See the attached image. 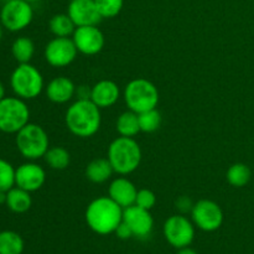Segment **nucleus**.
Listing matches in <instances>:
<instances>
[{
  "label": "nucleus",
  "instance_id": "obj_1",
  "mask_svg": "<svg viewBox=\"0 0 254 254\" xmlns=\"http://www.w3.org/2000/svg\"><path fill=\"white\" fill-rule=\"evenodd\" d=\"M64 123L73 135L78 138H91L101 128V108L91 99L79 98L67 108Z\"/></svg>",
  "mask_w": 254,
  "mask_h": 254
},
{
  "label": "nucleus",
  "instance_id": "obj_2",
  "mask_svg": "<svg viewBox=\"0 0 254 254\" xmlns=\"http://www.w3.org/2000/svg\"><path fill=\"white\" fill-rule=\"evenodd\" d=\"M123 210L109 196L94 198L86 208L84 218L88 227L101 236L116 232L123 221Z\"/></svg>",
  "mask_w": 254,
  "mask_h": 254
},
{
  "label": "nucleus",
  "instance_id": "obj_3",
  "mask_svg": "<svg viewBox=\"0 0 254 254\" xmlns=\"http://www.w3.org/2000/svg\"><path fill=\"white\" fill-rule=\"evenodd\" d=\"M143 158L140 145L134 138L118 136L108 146L107 159L111 163L114 173L129 175L139 168Z\"/></svg>",
  "mask_w": 254,
  "mask_h": 254
},
{
  "label": "nucleus",
  "instance_id": "obj_4",
  "mask_svg": "<svg viewBox=\"0 0 254 254\" xmlns=\"http://www.w3.org/2000/svg\"><path fill=\"white\" fill-rule=\"evenodd\" d=\"M123 97L128 109L138 114L156 108L159 103L158 88L145 78L131 79L124 88Z\"/></svg>",
  "mask_w": 254,
  "mask_h": 254
},
{
  "label": "nucleus",
  "instance_id": "obj_5",
  "mask_svg": "<svg viewBox=\"0 0 254 254\" xmlns=\"http://www.w3.org/2000/svg\"><path fill=\"white\" fill-rule=\"evenodd\" d=\"M15 143L19 153L27 160H37L44 158L50 146L49 135L41 126L27 123L20 129L15 136Z\"/></svg>",
  "mask_w": 254,
  "mask_h": 254
},
{
  "label": "nucleus",
  "instance_id": "obj_6",
  "mask_svg": "<svg viewBox=\"0 0 254 254\" xmlns=\"http://www.w3.org/2000/svg\"><path fill=\"white\" fill-rule=\"evenodd\" d=\"M10 86L19 98L34 99L44 91V77L31 64H19L10 77Z\"/></svg>",
  "mask_w": 254,
  "mask_h": 254
},
{
  "label": "nucleus",
  "instance_id": "obj_7",
  "mask_svg": "<svg viewBox=\"0 0 254 254\" xmlns=\"http://www.w3.org/2000/svg\"><path fill=\"white\" fill-rule=\"evenodd\" d=\"M30 119V109L19 97H5L0 101V131L16 134Z\"/></svg>",
  "mask_w": 254,
  "mask_h": 254
},
{
  "label": "nucleus",
  "instance_id": "obj_8",
  "mask_svg": "<svg viewBox=\"0 0 254 254\" xmlns=\"http://www.w3.org/2000/svg\"><path fill=\"white\" fill-rule=\"evenodd\" d=\"M34 19L31 4L25 0H9L0 11V22L2 27L11 32L26 29Z\"/></svg>",
  "mask_w": 254,
  "mask_h": 254
},
{
  "label": "nucleus",
  "instance_id": "obj_9",
  "mask_svg": "<svg viewBox=\"0 0 254 254\" xmlns=\"http://www.w3.org/2000/svg\"><path fill=\"white\" fill-rule=\"evenodd\" d=\"M165 240L174 248L190 247L195 240V225L183 215H173L165 221L163 227Z\"/></svg>",
  "mask_w": 254,
  "mask_h": 254
},
{
  "label": "nucleus",
  "instance_id": "obj_10",
  "mask_svg": "<svg viewBox=\"0 0 254 254\" xmlns=\"http://www.w3.org/2000/svg\"><path fill=\"white\" fill-rule=\"evenodd\" d=\"M193 225L205 232L217 231L223 223V211L212 200H200L193 203L191 210Z\"/></svg>",
  "mask_w": 254,
  "mask_h": 254
},
{
  "label": "nucleus",
  "instance_id": "obj_11",
  "mask_svg": "<svg viewBox=\"0 0 254 254\" xmlns=\"http://www.w3.org/2000/svg\"><path fill=\"white\" fill-rule=\"evenodd\" d=\"M78 50L69 37H55L45 47V60L55 68L67 67L76 60Z\"/></svg>",
  "mask_w": 254,
  "mask_h": 254
},
{
  "label": "nucleus",
  "instance_id": "obj_12",
  "mask_svg": "<svg viewBox=\"0 0 254 254\" xmlns=\"http://www.w3.org/2000/svg\"><path fill=\"white\" fill-rule=\"evenodd\" d=\"M72 40H73L78 52L87 55V56L99 54L106 44L103 32L97 27V25L76 27L73 35H72Z\"/></svg>",
  "mask_w": 254,
  "mask_h": 254
},
{
  "label": "nucleus",
  "instance_id": "obj_13",
  "mask_svg": "<svg viewBox=\"0 0 254 254\" xmlns=\"http://www.w3.org/2000/svg\"><path fill=\"white\" fill-rule=\"evenodd\" d=\"M45 181L46 173L39 164L29 161L15 169V186L22 190L35 192L44 186Z\"/></svg>",
  "mask_w": 254,
  "mask_h": 254
},
{
  "label": "nucleus",
  "instance_id": "obj_14",
  "mask_svg": "<svg viewBox=\"0 0 254 254\" xmlns=\"http://www.w3.org/2000/svg\"><path fill=\"white\" fill-rule=\"evenodd\" d=\"M123 222L129 226L134 237L143 238L151 233L154 218L150 211L133 205L123 210Z\"/></svg>",
  "mask_w": 254,
  "mask_h": 254
},
{
  "label": "nucleus",
  "instance_id": "obj_15",
  "mask_svg": "<svg viewBox=\"0 0 254 254\" xmlns=\"http://www.w3.org/2000/svg\"><path fill=\"white\" fill-rule=\"evenodd\" d=\"M67 14L77 27L98 25L103 19L94 0H71L67 7Z\"/></svg>",
  "mask_w": 254,
  "mask_h": 254
},
{
  "label": "nucleus",
  "instance_id": "obj_16",
  "mask_svg": "<svg viewBox=\"0 0 254 254\" xmlns=\"http://www.w3.org/2000/svg\"><path fill=\"white\" fill-rule=\"evenodd\" d=\"M121 97L118 84L111 79H102L91 88V99L98 108L104 109L114 106Z\"/></svg>",
  "mask_w": 254,
  "mask_h": 254
},
{
  "label": "nucleus",
  "instance_id": "obj_17",
  "mask_svg": "<svg viewBox=\"0 0 254 254\" xmlns=\"http://www.w3.org/2000/svg\"><path fill=\"white\" fill-rule=\"evenodd\" d=\"M136 190L135 185L127 178H117L111 183L108 188V195L114 202L122 208H127L135 203Z\"/></svg>",
  "mask_w": 254,
  "mask_h": 254
},
{
  "label": "nucleus",
  "instance_id": "obj_18",
  "mask_svg": "<svg viewBox=\"0 0 254 254\" xmlns=\"http://www.w3.org/2000/svg\"><path fill=\"white\" fill-rule=\"evenodd\" d=\"M76 93V86L68 77L59 76L46 86V96L52 103L64 104L71 101Z\"/></svg>",
  "mask_w": 254,
  "mask_h": 254
},
{
  "label": "nucleus",
  "instance_id": "obj_19",
  "mask_svg": "<svg viewBox=\"0 0 254 254\" xmlns=\"http://www.w3.org/2000/svg\"><path fill=\"white\" fill-rule=\"evenodd\" d=\"M114 170L107 158H98L92 160L86 166V178L93 184H103L113 175Z\"/></svg>",
  "mask_w": 254,
  "mask_h": 254
},
{
  "label": "nucleus",
  "instance_id": "obj_20",
  "mask_svg": "<svg viewBox=\"0 0 254 254\" xmlns=\"http://www.w3.org/2000/svg\"><path fill=\"white\" fill-rule=\"evenodd\" d=\"M11 212L14 213H25L31 208L32 198L30 196V192L26 190H22L20 188H12L6 192V202Z\"/></svg>",
  "mask_w": 254,
  "mask_h": 254
},
{
  "label": "nucleus",
  "instance_id": "obj_21",
  "mask_svg": "<svg viewBox=\"0 0 254 254\" xmlns=\"http://www.w3.org/2000/svg\"><path fill=\"white\" fill-rule=\"evenodd\" d=\"M116 128L121 136L134 138L136 134L140 133L138 113L130 111V109L123 112V113L118 117V119H117Z\"/></svg>",
  "mask_w": 254,
  "mask_h": 254
},
{
  "label": "nucleus",
  "instance_id": "obj_22",
  "mask_svg": "<svg viewBox=\"0 0 254 254\" xmlns=\"http://www.w3.org/2000/svg\"><path fill=\"white\" fill-rule=\"evenodd\" d=\"M25 243L21 236L14 231L0 232V254H21Z\"/></svg>",
  "mask_w": 254,
  "mask_h": 254
},
{
  "label": "nucleus",
  "instance_id": "obj_23",
  "mask_svg": "<svg viewBox=\"0 0 254 254\" xmlns=\"http://www.w3.org/2000/svg\"><path fill=\"white\" fill-rule=\"evenodd\" d=\"M49 27L55 37H69L77 26L68 14H56L50 20Z\"/></svg>",
  "mask_w": 254,
  "mask_h": 254
},
{
  "label": "nucleus",
  "instance_id": "obj_24",
  "mask_svg": "<svg viewBox=\"0 0 254 254\" xmlns=\"http://www.w3.org/2000/svg\"><path fill=\"white\" fill-rule=\"evenodd\" d=\"M11 54L19 64H30L35 54V44L29 37H17L11 45Z\"/></svg>",
  "mask_w": 254,
  "mask_h": 254
},
{
  "label": "nucleus",
  "instance_id": "obj_25",
  "mask_svg": "<svg viewBox=\"0 0 254 254\" xmlns=\"http://www.w3.org/2000/svg\"><path fill=\"white\" fill-rule=\"evenodd\" d=\"M226 179L233 188H243L252 179V171H251L250 166H247L246 164L236 163L228 168L227 173H226Z\"/></svg>",
  "mask_w": 254,
  "mask_h": 254
},
{
  "label": "nucleus",
  "instance_id": "obj_26",
  "mask_svg": "<svg viewBox=\"0 0 254 254\" xmlns=\"http://www.w3.org/2000/svg\"><path fill=\"white\" fill-rule=\"evenodd\" d=\"M44 159L47 165L54 170H64L68 168L69 163H71V155H69L68 150L62 146L50 148L45 154Z\"/></svg>",
  "mask_w": 254,
  "mask_h": 254
},
{
  "label": "nucleus",
  "instance_id": "obj_27",
  "mask_svg": "<svg viewBox=\"0 0 254 254\" xmlns=\"http://www.w3.org/2000/svg\"><path fill=\"white\" fill-rule=\"evenodd\" d=\"M138 116L140 131H143V133H154V131H156L160 128L163 118H161L160 112L156 108L139 113Z\"/></svg>",
  "mask_w": 254,
  "mask_h": 254
},
{
  "label": "nucleus",
  "instance_id": "obj_28",
  "mask_svg": "<svg viewBox=\"0 0 254 254\" xmlns=\"http://www.w3.org/2000/svg\"><path fill=\"white\" fill-rule=\"evenodd\" d=\"M15 186V169L9 161L0 158V192H7Z\"/></svg>",
  "mask_w": 254,
  "mask_h": 254
},
{
  "label": "nucleus",
  "instance_id": "obj_29",
  "mask_svg": "<svg viewBox=\"0 0 254 254\" xmlns=\"http://www.w3.org/2000/svg\"><path fill=\"white\" fill-rule=\"evenodd\" d=\"M99 14L103 19L116 17L122 11L124 0H94Z\"/></svg>",
  "mask_w": 254,
  "mask_h": 254
},
{
  "label": "nucleus",
  "instance_id": "obj_30",
  "mask_svg": "<svg viewBox=\"0 0 254 254\" xmlns=\"http://www.w3.org/2000/svg\"><path fill=\"white\" fill-rule=\"evenodd\" d=\"M155 203H156V196L153 191L148 190V189H141V190H138L135 203H134V205L150 211L151 208L155 206Z\"/></svg>",
  "mask_w": 254,
  "mask_h": 254
},
{
  "label": "nucleus",
  "instance_id": "obj_31",
  "mask_svg": "<svg viewBox=\"0 0 254 254\" xmlns=\"http://www.w3.org/2000/svg\"><path fill=\"white\" fill-rule=\"evenodd\" d=\"M117 235V237L121 238V240H129V238L134 237L133 236V232H131V230L129 228V226L127 225V223H124L123 221L121 222V225L117 227L116 232H114Z\"/></svg>",
  "mask_w": 254,
  "mask_h": 254
},
{
  "label": "nucleus",
  "instance_id": "obj_32",
  "mask_svg": "<svg viewBox=\"0 0 254 254\" xmlns=\"http://www.w3.org/2000/svg\"><path fill=\"white\" fill-rule=\"evenodd\" d=\"M192 206H193V203L191 202L190 198H188V197L179 198L178 202H176V207H178L179 210H180L183 213H185V212H188V211L192 210Z\"/></svg>",
  "mask_w": 254,
  "mask_h": 254
},
{
  "label": "nucleus",
  "instance_id": "obj_33",
  "mask_svg": "<svg viewBox=\"0 0 254 254\" xmlns=\"http://www.w3.org/2000/svg\"><path fill=\"white\" fill-rule=\"evenodd\" d=\"M176 254H198V253L196 252L195 250H192V248L185 247V248H180V250H179V252Z\"/></svg>",
  "mask_w": 254,
  "mask_h": 254
},
{
  "label": "nucleus",
  "instance_id": "obj_34",
  "mask_svg": "<svg viewBox=\"0 0 254 254\" xmlns=\"http://www.w3.org/2000/svg\"><path fill=\"white\" fill-rule=\"evenodd\" d=\"M4 98H5V87L4 84L0 82V101H2Z\"/></svg>",
  "mask_w": 254,
  "mask_h": 254
},
{
  "label": "nucleus",
  "instance_id": "obj_35",
  "mask_svg": "<svg viewBox=\"0 0 254 254\" xmlns=\"http://www.w3.org/2000/svg\"><path fill=\"white\" fill-rule=\"evenodd\" d=\"M6 202V192H0V205Z\"/></svg>",
  "mask_w": 254,
  "mask_h": 254
},
{
  "label": "nucleus",
  "instance_id": "obj_36",
  "mask_svg": "<svg viewBox=\"0 0 254 254\" xmlns=\"http://www.w3.org/2000/svg\"><path fill=\"white\" fill-rule=\"evenodd\" d=\"M1 36H2V25L1 22H0V40H1Z\"/></svg>",
  "mask_w": 254,
  "mask_h": 254
},
{
  "label": "nucleus",
  "instance_id": "obj_37",
  "mask_svg": "<svg viewBox=\"0 0 254 254\" xmlns=\"http://www.w3.org/2000/svg\"><path fill=\"white\" fill-rule=\"evenodd\" d=\"M25 1H27V2H30V4H31V2H37V1H41V0H25Z\"/></svg>",
  "mask_w": 254,
  "mask_h": 254
}]
</instances>
